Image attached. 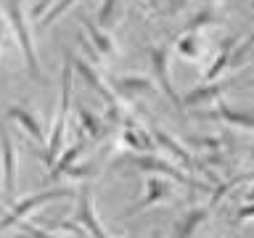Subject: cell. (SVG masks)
I'll list each match as a JSON object with an SVG mask.
<instances>
[{"mask_svg":"<svg viewBox=\"0 0 254 238\" xmlns=\"http://www.w3.org/2000/svg\"><path fill=\"white\" fill-rule=\"evenodd\" d=\"M69 196H71V190H66V188H51V190H40V193H35V196H27L24 201L13 204L11 209H8L3 217H0V233H3V230H8L11 225H19V222L27 217L32 209H37V206L53 201V198H69Z\"/></svg>","mask_w":254,"mask_h":238,"instance_id":"3","label":"cell"},{"mask_svg":"<svg viewBox=\"0 0 254 238\" xmlns=\"http://www.w3.org/2000/svg\"><path fill=\"white\" fill-rule=\"evenodd\" d=\"M148 3H151V5H154V8H156V5H159V0H148Z\"/></svg>","mask_w":254,"mask_h":238,"instance_id":"25","label":"cell"},{"mask_svg":"<svg viewBox=\"0 0 254 238\" xmlns=\"http://www.w3.org/2000/svg\"><path fill=\"white\" fill-rule=\"evenodd\" d=\"M77 114H79V122H82V130H85L87 135H90V138H95V140H98L101 135L106 132V127H103V122H101V119L93 114V111H87L85 106H79V111H77Z\"/></svg>","mask_w":254,"mask_h":238,"instance_id":"13","label":"cell"},{"mask_svg":"<svg viewBox=\"0 0 254 238\" xmlns=\"http://www.w3.org/2000/svg\"><path fill=\"white\" fill-rule=\"evenodd\" d=\"M204 220H206V209H193L190 214H186V220H183L178 228H175V236L172 238H190Z\"/></svg>","mask_w":254,"mask_h":238,"instance_id":"12","label":"cell"},{"mask_svg":"<svg viewBox=\"0 0 254 238\" xmlns=\"http://www.w3.org/2000/svg\"><path fill=\"white\" fill-rule=\"evenodd\" d=\"M146 190H151V193H146V198L135 206V209L130 212V214H138V212H143L146 206H151V204H156V201H162V198H167V193H170V188H167V182L164 180H159V178H151L148 180V185H146Z\"/></svg>","mask_w":254,"mask_h":238,"instance_id":"10","label":"cell"},{"mask_svg":"<svg viewBox=\"0 0 254 238\" xmlns=\"http://www.w3.org/2000/svg\"><path fill=\"white\" fill-rule=\"evenodd\" d=\"M51 5H53V0H37L35 8H32V16H35V19H43V16L51 11Z\"/></svg>","mask_w":254,"mask_h":238,"instance_id":"21","label":"cell"},{"mask_svg":"<svg viewBox=\"0 0 254 238\" xmlns=\"http://www.w3.org/2000/svg\"><path fill=\"white\" fill-rule=\"evenodd\" d=\"M233 56H236V53H233V40H228V43H225V48H222V51H220V56H217V61H214V66H212V69L204 74V85L209 82V79H214V77H217L220 71L228 66V63H233Z\"/></svg>","mask_w":254,"mask_h":238,"instance_id":"14","label":"cell"},{"mask_svg":"<svg viewBox=\"0 0 254 238\" xmlns=\"http://www.w3.org/2000/svg\"><path fill=\"white\" fill-rule=\"evenodd\" d=\"M82 151H85L82 143H74L71 148H66V154L59 156V159H56V164L51 167V178H61V175H66L71 167H74V159L82 154Z\"/></svg>","mask_w":254,"mask_h":238,"instance_id":"11","label":"cell"},{"mask_svg":"<svg viewBox=\"0 0 254 238\" xmlns=\"http://www.w3.org/2000/svg\"><path fill=\"white\" fill-rule=\"evenodd\" d=\"M77 217H79V222H82L87 230H90V236H93V238H109L106 233H103V228H101L98 217H95L90 188H85L82 193H79V212H77Z\"/></svg>","mask_w":254,"mask_h":238,"instance_id":"7","label":"cell"},{"mask_svg":"<svg viewBox=\"0 0 254 238\" xmlns=\"http://www.w3.org/2000/svg\"><path fill=\"white\" fill-rule=\"evenodd\" d=\"M24 238H32V236H29V233H24Z\"/></svg>","mask_w":254,"mask_h":238,"instance_id":"26","label":"cell"},{"mask_svg":"<svg viewBox=\"0 0 254 238\" xmlns=\"http://www.w3.org/2000/svg\"><path fill=\"white\" fill-rule=\"evenodd\" d=\"M114 11H117V0H103L101 11H98V21L101 27H106V24H111V19H114Z\"/></svg>","mask_w":254,"mask_h":238,"instance_id":"18","label":"cell"},{"mask_svg":"<svg viewBox=\"0 0 254 238\" xmlns=\"http://www.w3.org/2000/svg\"><path fill=\"white\" fill-rule=\"evenodd\" d=\"M246 87H254V77L249 79V82H246Z\"/></svg>","mask_w":254,"mask_h":238,"instance_id":"24","label":"cell"},{"mask_svg":"<svg viewBox=\"0 0 254 238\" xmlns=\"http://www.w3.org/2000/svg\"><path fill=\"white\" fill-rule=\"evenodd\" d=\"M151 61H154V71H156V79H159L162 93L175 103V109H183V101L178 98V93H175V87H172V79H170V74H167V48L164 45L151 48Z\"/></svg>","mask_w":254,"mask_h":238,"instance_id":"6","label":"cell"},{"mask_svg":"<svg viewBox=\"0 0 254 238\" xmlns=\"http://www.w3.org/2000/svg\"><path fill=\"white\" fill-rule=\"evenodd\" d=\"M71 82H74V59L66 56V63H64L61 71V95H59V109H56V119L51 127V138H48V151L43 154L45 164L53 167L56 159L61 154L64 146V135H66V122H69V103H71Z\"/></svg>","mask_w":254,"mask_h":238,"instance_id":"1","label":"cell"},{"mask_svg":"<svg viewBox=\"0 0 254 238\" xmlns=\"http://www.w3.org/2000/svg\"><path fill=\"white\" fill-rule=\"evenodd\" d=\"M21 233H29L32 238H56V236L48 233V230H40L35 225H29V222H21Z\"/></svg>","mask_w":254,"mask_h":238,"instance_id":"20","label":"cell"},{"mask_svg":"<svg viewBox=\"0 0 254 238\" xmlns=\"http://www.w3.org/2000/svg\"><path fill=\"white\" fill-rule=\"evenodd\" d=\"M8 117L16 119V122H19V124H21L24 130H27V132H29L37 143H48V140H45L43 127H40V122H37V117L32 114L29 109H24V106H11V109H8Z\"/></svg>","mask_w":254,"mask_h":238,"instance_id":"8","label":"cell"},{"mask_svg":"<svg viewBox=\"0 0 254 238\" xmlns=\"http://www.w3.org/2000/svg\"><path fill=\"white\" fill-rule=\"evenodd\" d=\"M85 32H87V43H93L95 48H98V53L101 56H114L117 53V45H114V40H111L109 35H103V32L93 24V19H85Z\"/></svg>","mask_w":254,"mask_h":238,"instance_id":"9","label":"cell"},{"mask_svg":"<svg viewBox=\"0 0 254 238\" xmlns=\"http://www.w3.org/2000/svg\"><path fill=\"white\" fill-rule=\"evenodd\" d=\"M178 51H180V56H186V59H188V56H196V40H193V35L183 37L178 43Z\"/></svg>","mask_w":254,"mask_h":238,"instance_id":"19","label":"cell"},{"mask_svg":"<svg viewBox=\"0 0 254 238\" xmlns=\"http://www.w3.org/2000/svg\"><path fill=\"white\" fill-rule=\"evenodd\" d=\"M249 217H254V206H244V209L241 212H238V222H241V220H249Z\"/></svg>","mask_w":254,"mask_h":238,"instance_id":"23","label":"cell"},{"mask_svg":"<svg viewBox=\"0 0 254 238\" xmlns=\"http://www.w3.org/2000/svg\"><path fill=\"white\" fill-rule=\"evenodd\" d=\"M74 3H77V0H61V3H56V5L51 8V11H48V13L43 16V21H40V24H43V27H51V24H53L56 19H59V16H61L64 11H69V8L74 5Z\"/></svg>","mask_w":254,"mask_h":238,"instance_id":"17","label":"cell"},{"mask_svg":"<svg viewBox=\"0 0 254 238\" xmlns=\"http://www.w3.org/2000/svg\"><path fill=\"white\" fill-rule=\"evenodd\" d=\"M154 135H156V138H159V140H162V143H164V146H167V148H170V151H172V154H175V156H178V159H180V162H183V164H186V167H193V159H190V154H186V151H183V148H180V146H178V143H175L172 138H167V135H164L162 130H154Z\"/></svg>","mask_w":254,"mask_h":238,"instance_id":"16","label":"cell"},{"mask_svg":"<svg viewBox=\"0 0 254 238\" xmlns=\"http://www.w3.org/2000/svg\"><path fill=\"white\" fill-rule=\"evenodd\" d=\"M8 21H11V27H13L16 43H19V51L24 56V63H27L29 74L35 77L37 82H43V71H40L37 51H35V43H32L27 19H24V11H21V0H8Z\"/></svg>","mask_w":254,"mask_h":238,"instance_id":"2","label":"cell"},{"mask_svg":"<svg viewBox=\"0 0 254 238\" xmlns=\"http://www.w3.org/2000/svg\"><path fill=\"white\" fill-rule=\"evenodd\" d=\"M214 117H222L225 122H233L236 127H246V130H254V117L249 114H238V111H230L225 103H220V111Z\"/></svg>","mask_w":254,"mask_h":238,"instance_id":"15","label":"cell"},{"mask_svg":"<svg viewBox=\"0 0 254 238\" xmlns=\"http://www.w3.org/2000/svg\"><path fill=\"white\" fill-rule=\"evenodd\" d=\"M0 164H3V190L11 196L16 190V146L5 124H0Z\"/></svg>","mask_w":254,"mask_h":238,"instance_id":"4","label":"cell"},{"mask_svg":"<svg viewBox=\"0 0 254 238\" xmlns=\"http://www.w3.org/2000/svg\"><path fill=\"white\" fill-rule=\"evenodd\" d=\"M8 27H11V21L5 24V19H3V11H0V53L5 51V43H8Z\"/></svg>","mask_w":254,"mask_h":238,"instance_id":"22","label":"cell"},{"mask_svg":"<svg viewBox=\"0 0 254 238\" xmlns=\"http://www.w3.org/2000/svg\"><path fill=\"white\" fill-rule=\"evenodd\" d=\"M74 71H79V74H82V77L87 79V85H90L93 90H95V93H98L103 101L109 103V109H111V117H119V98H117V95L109 90L106 85L101 82L98 71H95V69L90 66V61H85V59H74Z\"/></svg>","mask_w":254,"mask_h":238,"instance_id":"5","label":"cell"}]
</instances>
